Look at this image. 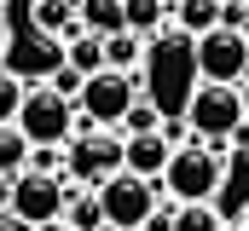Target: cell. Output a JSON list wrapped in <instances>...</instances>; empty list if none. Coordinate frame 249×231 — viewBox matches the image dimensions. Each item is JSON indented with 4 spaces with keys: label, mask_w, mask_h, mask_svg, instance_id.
<instances>
[{
    "label": "cell",
    "mask_w": 249,
    "mask_h": 231,
    "mask_svg": "<svg viewBox=\"0 0 249 231\" xmlns=\"http://www.w3.org/2000/svg\"><path fill=\"white\" fill-rule=\"evenodd\" d=\"M139 81H151V104L162 116H180L191 99V87H197V64H191V35L180 29H157L151 41H145V58H139Z\"/></svg>",
    "instance_id": "obj_1"
},
{
    "label": "cell",
    "mask_w": 249,
    "mask_h": 231,
    "mask_svg": "<svg viewBox=\"0 0 249 231\" xmlns=\"http://www.w3.org/2000/svg\"><path fill=\"white\" fill-rule=\"evenodd\" d=\"M157 185H162V197H174V202H214V191L226 185V156H220V145L180 139V145L168 150L162 173H157Z\"/></svg>",
    "instance_id": "obj_2"
},
{
    "label": "cell",
    "mask_w": 249,
    "mask_h": 231,
    "mask_svg": "<svg viewBox=\"0 0 249 231\" xmlns=\"http://www.w3.org/2000/svg\"><path fill=\"white\" fill-rule=\"evenodd\" d=\"M180 121L191 127V139H203V145H232V133L244 127V99H238V87L232 81H197L186 99V110Z\"/></svg>",
    "instance_id": "obj_3"
},
{
    "label": "cell",
    "mask_w": 249,
    "mask_h": 231,
    "mask_svg": "<svg viewBox=\"0 0 249 231\" xmlns=\"http://www.w3.org/2000/svg\"><path fill=\"white\" fill-rule=\"evenodd\" d=\"M93 191H99V208H105V226L110 231H139L145 220H151V208L162 202V185L145 179V173H133V168L105 173Z\"/></svg>",
    "instance_id": "obj_4"
},
{
    "label": "cell",
    "mask_w": 249,
    "mask_h": 231,
    "mask_svg": "<svg viewBox=\"0 0 249 231\" xmlns=\"http://www.w3.org/2000/svg\"><path fill=\"white\" fill-rule=\"evenodd\" d=\"M29 145H64L75 133V99H64L53 81H23V99H18V116Z\"/></svg>",
    "instance_id": "obj_5"
},
{
    "label": "cell",
    "mask_w": 249,
    "mask_h": 231,
    "mask_svg": "<svg viewBox=\"0 0 249 231\" xmlns=\"http://www.w3.org/2000/svg\"><path fill=\"white\" fill-rule=\"evenodd\" d=\"M122 168V127H81L64 139V173L70 185H99Z\"/></svg>",
    "instance_id": "obj_6"
},
{
    "label": "cell",
    "mask_w": 249,
    "mask_h": 231,
    "mask_svg": "<svg viewBox=\"0 0 249 231\" xmlns=\"http://www.w3.org/2000/svg\"><path fill=\"white\" fill-rule=\"evenodd\" d=\"M64 197H70V173H41V168L12 173V220L29 231L64 220Z\"/></svg>",
    "instance_id": "obj_7"
},
{
    "label": "cell",
    "mask_w": 249,
    "mask_h": 231,
    "mask_svg": "<svg viewBox=\"0 0 249 231\" xmlns=\"http://www.w3.org/2000/svg\"><path fill=\"white\" fill-rule=\"evenodd\" d=\"M139 99V69H93L87 81H81V93H75V110L87 116V121H99V127H122L127 104Z\"/></svg>",
    "instance_id": "obj_8"
},
{
    "label": "cell",
    "mask_w": 249,
    "mask_h": 231,
    "mask_svg": "<svg viewBox=\"0 0 249 231\" xmlns=\"http://www.w3.org/2000/svg\"><path fill=\"white\" fill-rule=\"evenodd\" d=\"M191 64H197V81H232L238 87L249 75V35L214 23V29L191 35Z\"/></svg>",
    "instance_id": "obj_9"
},
{
    "label": "cell",
    "mask_w": 249,
    "mask_h": 231,
    "mask_svg": "<svg viewBox=\"0 0 249 231\" xmlns=\"http://www.w3.org/2000/svg\"><path fill=\"white\" fill-rule=\"evenodd\" d=\"M168 150H174V139L157 127V133H122V168L145 173V179H157L162 162H168Z\"/></svg>",
    "instance_id": "obj_10"
},
{
    "label": "cell",
    "mask_w": 249,
    "mask_h": 231,
    "mask_svg": "<svg viewBox=\"0 0 249 231\" xmlns=\"http://www.w3.org/2000/svg\"><path fill=\"white\" fill-rule=\"evenodd\" d=\"M29 29L47 35V41H64L70 29H81L75 23V0H29Z\"/></svg>",
    "instance_id": "obj_11"
},
{
    "label": "cell",
    "mask_w": 249,
    "mask_h": 231,
    "mask_svg": "<svg viewBox=\"0 0 249 231\" xmlns=\"http://www.w3.org/2000/svg\"><path fill=\"white\" fill-rule=\"evenodd\" d=\"M58 58L70 69H81V75H93V69H105V35H93V29H70L58 41Z\"/></svg>",
    "instance_id": "obj_12"
},
{
    "label": "cell",
    "mask_w": 249,
    "mask_h": 231,
    "mask_svg": "<svg viewBox=\"0 0 249 231\" xmlns=\"http://www.w3.org/2000/svg\"><path fill=\"white\" fill-rule=\"evenodd\" d=\"M122 29L151 41L157 29H168V0H122Z\"/></svg>",
    "instance_id": "obj_13"
},
{
    "label": "cell",
    "mask_w": 249,
    "mask_h": 231,
    "mask_svg": "<svg viewBox=\"0 0 249 231\" xmlns=\"http://www.w3.org/2000/svg\"><path fill=\"white\" fill-rule=\"evenodd\" d=\"M168 12H174L180 35H203V29L220 23V0H168Z\"/></svg>",
    "instance_id": "obj_14"
},
{
    "label": "cell",
    "mask_w": 249,
    "mask_h": 231,
    "mask_svg": "<svg viewBox=\"0 0 249 231\" xmlns=\"http://www.w3.org/2000/svg\"><path fill=\"white\" fill-rule=\"evenodd\" d=\"M75 23L93 35H116L122 29V0H75Z\"/></svg>",
    "instance_id": "obj_15"
},
{
    "label": "cell",
    "mask_w": 249,
    "mask_h": 231,
    "mask_svg": "<svg viewBox=\"0 0 249 231\" xmlns=\"http://www.w3.org/2000/svg\"><path fill=\"white\" fill-rule=\"evenodd\" d=\"M139 58H145V35H133V29L105 35V64L110 69H139Z\"/></svg>",
    "instance_id": "obj_16"
},
{
    "label": "cell",
    "mask_w": 249,
    "mask_h": 231,
    "mask_svg": "<svg viewBox=\"0 0 249 231\" xmlns=\"http://www.w3.org/2000/svg\"><path fill=\"white\" fill-rule=\"evenodd\" d=\"M174 231H226L214 202H174Z\"/></svg>",
    "instance_id": "obj_17"
},
{
    "label": "cell",
    "mask_w": 249,
    "mask_h": 231,
    "mask_svg": "<svg viewBox=\"0 0 249 231\" xmlns=\"http://www.w3.org/2000/svg\"><path fill=\"white\" fill-rule=\"evenodd\" d=\"M23 162H29L23 127H18V121H0V173H23Z\"/></svg>",
    "instance_id": "obj_18"
},
{
    "label": "cell",
    "mask_w": 249,
    "mask_h": 231,
    "mask_svg": "<svg viewBox=\"0 0 249 231\" xmlns=\"http://www.w3.org/2000/svg\"><path fill=\"white\" fill-rule=\"evenodd\" d=\"M157 127H162V110L139 93V99L127 104V116H122V133H157Z\"/></svg>",
    "instance_id": "obj_19"
},
{
    "label": "cell",
    "mask_w": 249,
    "mask_h": 231,
    "mask_svg": "<svg viewBox=\"0 0 249 231\" xmlns=\"http://www.w3.org/2000/svg\"><path fill=\"white\" fill-rule=\"evenodd\" d=\"M18 99H23V75H12V69L0 64V121L18 116Z\"/></svg>",
    "instance_id": "obj_20"
},
{
    "label": "cell",
    "mask_w": 249,
    "mask_h": 231,
    "mask_svg": "<svg viewBox=\"0 0 249 231\" xmlns=\"http://www.w3.org/2000/svg\"><path fill=\"white\" fill-rule=\"evenodd\" d=\"M23 168H41V173H64V145H29V162Z\"/></svg>",
    "instance_id": "obj_21"
},
{
    "label": "cell",
    "mask_w": 249,
    "mask_h": 231,
    "mask_svg": "<svg viewBox=\"0 0 249 231\" xmlns=\"http://www.w3.org/2000/svg\"><path fill=\"white\" fill-rule=\"evenodd\" d=\"M47 81H53V87H58L64 99H75V93H81V81H87V75H81V69H70V64H64V58H58V69H53V75H47Z\"/></svg>",
    "instance_id": "obj_22"
},
{
    "label": "cell",
    "mask_w": 249,
    "mask_h": 231,
    "mask_svg": "<svg viewBox=\"0 0 249 231\" xmlns=\"http://www.w3.org/2000/svg\"><path fill=\"white\" fill-rule=\"evenodd\" d=\"M139 231H174V202H157V208H151V220H145Z\"/></svg>",
    "instance_id": "obj_23"
},
{
    "label": "cell",
    "mask_w": 249,
    "mask_h": 231,
    "mask_svg": "<svg viewBox=\"0 0 249 231\" xmlns=\"http://www.w3.org/2000/svg\"><path fill=\"white\" fill-rule=\"evenodd\" d=\"M0 220H12V173H0Z\"/></svg>",
    "instance_id": "obj_24"
},
{
    "label": "cell",
    "mask_w": 249,
    "mask_h": 231,
    "mask_svg": "<svg viewBox=\"0 0 249 231\" xmlns=\"http://www.w3.org/2000/svg\"><path fill=\"white\" fill-rule=\"evenodd\" d=\"M238 87H244V93H238V99H244V121H249V75H244V81H238Z\"/></svg>",
    "instance_id": "obj_25"
},
{
    "label": "cell",
    "mask_w": 249,
    "mask_h": 231,
    "mask_svg": "<svg viewBox=\"0 0 249 231\" xmlns=\"http://www.w3.org/2000/svg\"><path fill=\"white\" fill-rule=\"evenodd\" d=\"M238 231H249V202H244V208H238Z\"/></svg>",
    "instance_id": "obj_26"
},
{
    "label": "cell",
    "mask_w": 249,
    "mask_h": 231,
    "mask_svg": "<svg viewBox=\"0 0 249 231\" xmlns=\"http://www.w3.org/2000/svg\"><path fill=\"white\" fill-rule=\"evenodd\" d=\"M35 231H75V226H64V220H53V226H35Z\"/></svg>",
    "instance_id": "obj_27"
},
{
    "label": "cell",
    "mask_w": 249,
    "mask_h": 231,
    "mask_svg": "<svg viewBox=\"0 0 249 231\" xmlns=\"http://www.w3.org/2000/svg\"><path fill=\"white\" fill-rule=\"evenodd\" d=\"M220 6H226V0H220Z\"/></svg>",
    "instance_id": "obj_28"
}]
</instances>
